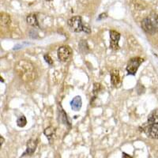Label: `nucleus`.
Here are the masks:
<instances>
[{
  "label": "nucleus",
  "instance_id": "obj_1",
  "mask_svg": "<svg viewBox=\"0 0 158 158\" xmlns=\"http://www.w3.org/2000/svg\"><path fill=\"white\" fill-rule=\"evenodd\" d=\"M15 71L20 78L25 81H32L36 78V72L34 66L29 61L21 60L15 66Z\"/></svg>",
  "mask_w": 158,
  "mask_h": 158
},
{
  "label": "nucleus",
  "instance_id": "obj_2",
  "mask_svg": "<svg viewBox=\"0 0 158 158\" xmlns=\"http://www.w3.org/2000/svg\"><path fill=\"white\" fill-rule=\"evenodd\" d=\"M139 129L149 138L158 139V108L151 112L146 123Z\"/></svg>",
  "mask_w": 158,
  "mask_h": 158
},
{
  "label": "nucleus",
  "instance_id": "obj_3",
  "mask_svg": "<svg viewBox=\"0 0 158 158\" xmlns=\"http://www.w3.org/2000/svg\"><path fill=\"white\" fill-rule=\"evenodd\" d=\"M67 25L70 30L74 32H84L89 34L91 32V29L88 24H84L82 22V18L81 16H74L70 18L67 21Z\"/></svg>",
  "mask_w": 158,
  "mask_h": 158
},
{
  "label": "nucleus",
  "instance_id": "obj_4",
  "mask_svg": "<svg viewBox=\"0 0 158 158\" xmlns=\"http://www.w3.org/2000/svg\"><path fill=\"white\" fill-rule=\"evenodd\" d=\"M158 24L156 21H153L149 18H146L143 19L142 22V28L146 33L150 35L155 34L158 30Z\"/></svg>",
  "mask_w": 158,
  "mask_h": 158
},
{
  "label": "nucleus",
  "instance_id": "obj_5",
  "mask_svg": "<svg viewBox=\"0 0 158 158\" xmlns=\"http://www.w3.org/2000/svg\"><path fill=\"white\" fill-rule=\"evenodd\" d=\"M144 62V59L140 57L132 58L130 59L128 62L127 66V71L128 73V75L135 76L138 71V68L140 67V65Z\"/></svg>",
  "mask_w": 158,
  "mask_h": 158
},
{
  "label": "nucleus",
  "instance_id": "obj_6",
  "mask_svg": "<svg viewBox=\"0 0 158 158\" xmlns=\"http://www.w3.org/2000/svg\"><path fill=\"white\" fill-rule=\"evenodd\" d=\"M72 56V49L69 46H62L57 51L58 59L61 62L68 61Z\"/></svg>",
  "mask_w": 158,
  "mask_h": 158
},
{
  "label": "nucleus",
  "instance_id": "obj_7",
  "mask_svg": "<svg viewBox=\"0 0 158 158\" xmlns=\"http://www.w3.org/2000/svg\"><path fill=\"white\" fill-rule=\"evenodd\" d=\"M110 48L113 51H118L119 49L118 42L120 40L121 35L119 32L115 30H110Z\"/></svg>",
  "mask_w": 158,
  "mask_h": 158
},
{
  "label": "nucleus",
  "instance_id": "obj_8",
  "mask_svg": "<svg viewBox=\"0 0 158 158\" xmlns=\"http://www.w3.org/2000/svg\"><path fill=\"white\" fill-rule=\"evenodd\" d=\"M110 76H111V83L112 85L115 88H119L122 85V80H121L119 70L116 69H113L110 72Z\"/></svg>",
  "mask_w": 158,
  "mask_h": 158
},
{
  "label": "nucleus",
  "instance_id": "obj_9",
  "mask_svg": "<svg viewBox=\"0 0 158 158\" xmlns=\"http://www.w3.org/2000/svg\"><path fill=\"white\" fill-rule=\"evenodd\" d=\"M38 145V140L37 139H29L26 144V150L25 153L22 154V156H31L36 151V147Z\"/></svg>",
  "mask_w": 158,
  "mask_h": 158
},
{
  "label": "nucleus",
  "instance_id": "obj_10",
  "mask_svg": "<svg viewBox=\"0 0 158 158\" xmlns=\"http://www.w3.org/2000/svg\"><path fill=\"white\" fill-rule=\"evenodd\" d=\"M81 106H82V100L80 96H76L73 98V100L70 102V107L73 109V111H78L81 110Z\"/></svg>",
  "mask_w": 158,
  "mask_h": 158
},
{
  "label": "nucleus",
  "instance_id": "obj_11",
  "mask_svg": "<svg viewBox=\"0 0 158 158\" xmlns=\"http://www.w3.org/2000/svg\"><path fill=\"white\" fill-rule=\"evenodd\" d=\"M26 22L29 25H30L31 26L35 28H40L39 22H38L37 20V16H36V14H30L27 16L26 18Z\"/></svg>",
  "mask_w": 158,
  "mask_h": 158
},
{
  "label": "nucleus",
  "instance_id": "obj_12",
  "mask_svg": "<svg viewBox=\"0 0 158 158\" xmlns=\"http://www.w3.org/2000/svg\"><path fill=\"white\" fill-rule=\"evenodd\" d=\"M78 48H79V51H80V52L84 55L87 54V53L89 52V51L87 41L86 40H82L80 41V43H79V45H78Z\"/></svg>",
  "mask_w": 158,
  "mask_h": 158
},
{
  "label": "nucleus",
  "instance_id": "obj_13",
  "mask_svg": "<svg viewBox=\"0 0 158 158\" xmlns=\"http://www.w3.org/2000/svg\"><path fill=\"white\" fill-rule=\"evenodd\" d=\"M55 132H56V129H55L52 126L48 127H47L44 131V134L45 136L48 138L49 141L51 140V138H52V137L54 136Z\"/></svg>",
  "mask_w": 158,
  "mask_h": 158
},
{
  "label": "nucleus",
  "instance_id": "obj_14",
  "mask_svg": "<svg viewBox=\"0 0 158 158\" xmlns=\"http://www.w3.org/2000/svg\"><path fill=\"white\" fill-rule=\"evenodd\" d=\"M0 21H1L2 25H8V24L10 23V17L6 14H2L1 17H0Z\"/></svg>",
  "mask_w": 158,
  "mask_h": 158
},
{
  "label": "nucleus",
  "instance_id": "obj_15",
  "mask_svg": "<svg viewBox=\"0 0 158 158\" xmlns=\"http://www.w3.org/2000/svg\"><path fill=\"white\" fill-rule=\"evenodd\" d=\"M26 124H27V120H26V118L24 115L18 117V119H17V125L19 127H24Z\"/></svg>",
  "mask_w": 158,
  "mask_h": 158
},
{
  "label": "nucleus",
  "instance_id": "obj_16",
  "mask_svg": "<svg viewBox=\"0 0 158 158\" xmlns=\"http://www.w3.org/2000/svg\"><path fill=\"white\" fill-rule=\"evenodd\" d=\"M59 118H60V121H61L62 123H63L64 124H67V125H68L70 123L68 122V120H67V114L65 113L64 110H63L61 108V111H59Z\"/></svg>",
  "mask_w": 158,
  "mask_h": 158
},
{
  "label": "nucleus",
  "instance_id": "obj_17",
  "mask_svg": "<svg viewBox=\"0 0 158 158\" xmlns=\"http://www.w3.org/2000/svg\"><path fill=\"white\" fill-rule=\"evenodd\" d=\"M101 85L99 84V83H95L94 85V96H97V94H98V93L101 91ZM95 97H94V99H95Z\"/></svg>",
  "mask_w": 158,
  "mask_h": 158
},
{
  "label": "nucleus",
  "instance_id": "obj_18",
  "mask_svg": "<svg viewBox=\"0 0 158 158\" xmlns=\"http://www.w3.org/2000/svg\"><path fill=\"white\" fill-rule=\"evenodd\" d=\"M44 59L45 62H46L48 64L51 65V66L53 64V60H52V59L51 58V56H49V55H48V54L44 55Z\"/></svg>",
  "mask_w": 158,
  "mask_h": 158
},
{
  "label": "nucleus",
  "instance_id": "obj_19",
  "mask_svg": "<svg viewBox=\"0 0 158 158\" xmlns=\"http://www.w3.org/2000/svg\"><path fill=\"white\" fill-rule=\"evenodd\" d=\"M107 17H108L107 14H105V13H103V14H101V15L98 17V18H97V21H101V20L104 19V18H106Z\"/></svg>",
  "mask_w": 158,
  "mask_h": 158
},
{
  "label": "nucleus",
  "instance_id": "obj_20",
  "mask_svg": "<svg viewBox=\"0 0 158 158\" xmlns=\"http://www.w3.org/2000/svg\"><path fill=\"white\" fill-rule=\"evenodd\" d=\"M123 158H133L130 155L127 154L126 153H123Z\"/></svg>",
  "mask_w": 158,
  "mask_h": 158
},
{
  "label": "nucleus",
  "instance_id": "obj_21",
  "mask_svg": "<svg viewBox=\"0 0 158 158\" xmlns=\"http://www.w3.org/2000/svg\"><path fill=\"white\" fill-rule=\"evenodd\" d=\"M0 140H1V142H0V144H1V146H2V143H3V142H4V138H2V136H1V137H0Z\"/></svg>",
  "mask_w": 158,
  "mask_h": 158
},
{
  "label": "nucleus",
  "instance_id": "obj_22",
  "mask_svg": "<svg viewBox=\"0 0 158 158\" xmlns=\"http://www.w3.org/2000/svg\"><path fill=\"white\" fill-rule=\"evenodd\" d=\"M155 21H156V23L158 24V15H156V18H155Z\"/></svg>",
  "mask_w": 158,
  "mask_h": 158
},
{
  "label": "nucleus",
  "instance_id": "obj_23",
  "mask_svg": "<svg viewBox=\"0 0 158 158\" xmlns=\"http://www.w3.org/2000/svg\"><path fill=\"white\" fill-rule=\"evenodd\" d=\"M1 81H2H2H4V80H2V77H1Z\"/></svg>",
  "mask_w": 158,
  "mask_h": 158
},
{
  "label": "nucleus",
  "instance_id": "obj_24",
  "mask_svg": "<svg viewBox=\"0 0 158 158\" xmlns=\"http://www.w3.org/2000/svg\"><path fill=\"white\" fill-rule=\"evenodd\" d=\"M47 1H52V0H47Z\"/></svg>",
  "mask_w": 158,
  "mask_h": 158
}]
</instances>
